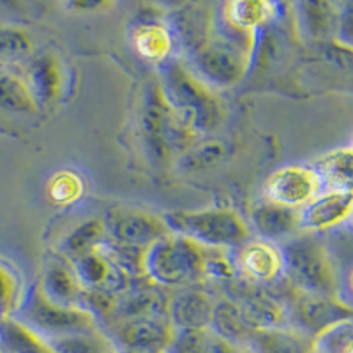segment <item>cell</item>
<instances>
[{
  "label": "cell",
  "mask_w": 353,
  "mask_h": 353,
  "mask_svg": "<svg viewBox=\"0 0 353 353\" xmlns=\"http://www.w3.org/2000/svg\"><path fill=\"white\" fill-rule=\"evenodd\" d=\"M159 68V87L168 105L184 115L196 132H209L223 121V105L210 87L179 57H170Z\"/></svg>",
  "instance_id": "cell-1"
},
{
  "label": "cell",
  "mask_w": 353,
  "mask_h": 353,
  "mask_svg": "<svg viewBox=\"0 0 353 353\" xmlns=\"http://www.w3.org/2000/svg\"><path fill=\"white\" fill-rule=\"evenodd\" d=\"M140 128L147 154L156 163H168L175 152L184 154L198 134L191 122L168 105L159 81L145 88Z\"/></svg>",
  "instance_id": "cell-2"
},
{
  "label": "cell",
  "mask_w": 353,
  "mask_h": 353,
  "mask_svg": "<svg viewBox=\"0 0 353 353\" xmlns=\"http://www.w3.org/2000/svg\"><path fill=\"white\" fill-rule=\"evenodd\" d=\"M145 277L159 288H188L205 279L203 248L168 233L145 251Z\"/></svg>",
  "instance_id": "cell-3"
},
{
  "label": "cell",
  "mask_w": 353,
  "mask_h": 353,
  "mask_svg": "<svg viewBox=\"0 0 353 353\" xmlns=\"http://www.w3.org/2000/svg\"><path fill=\"white\" fill-rule=\"evenodd\" d=\"M163 219L170 232L191 239L205 249H241L251 235L244 217L232 209L176 210L163 216Z\"/></svg>",
  "instance_id": "cell-4"
},
{
  "label": "cell",
  "mask_w": 353,
  "mask_h": 353,
  "mask_svg": "<svg viewBox=\"0 0 353 353\" xmlns=\"http://www.w3.org/2000/svg\"><path fill=\"white\" fill-rule=\"evenodd\" d=\"M283 276L295 292L336 295L337 277L329 251L313 235L288 239L279 248Z\"/></svg>",
  "instance_id": "cell-5"
},
{
  "label": "cell",
  "mask_w": 353,
  "mask_h": 353,
  "mask_svg": "<svg viewBox=\"0 0 353 353\" xmlns=\"http://www.w3.org/2000/svg\"><path fill=\"white\" fill-rule=\"evenodd\" d=\"M12 320L32 330L43 341L68 334L97 330V320L92 313H88L83 307H64L53 304L44 297L39 285L34 286L18 304L12 313Z\"/></svg>",
  "instance_id": "cell-6"
},
{
  "label": "cell",
  "mask_w": 353,
  "mask_h": 353,
  "mask_svg": "<svg viewBox=\"0 0 353 353\" xmlns=\"http://www.w3.org/2000/svg\"><path fill=\"white\" fill-rule=\"evenodd\" d=\"M288 311V327L311 339H320L332 329L353 320V307L337 295H313L295 292Z\"/></svg>",
  "instance_id": "cell-7"
},
{
  "label": "cell",
  "mask_w": 353,
  "mask_h": 353,
  "mask_svg": "<svg viewBox=\"0 0 353 353\" xmlns=\"http://www.w3.org/2000/svg\"><path fill=\"white\" fill-rule=\"evenodd\" d=\"M251 65V55L244 50L214 37L203 48L189 57V69L207 87L228 88L237 85Z\"/></svg>",
  "instance_id": "cell-8"
},
{
  "label": "cell",
  "mask_w": 353,
  "mask_h": 353,
  "mask_svg": "<svg viewBox=\"0 0 353 353\" xmlns=\"http://www.w3.org/2000/svg\"><path fill=\"white\" fill-rule=\"evenodd\" d=\"M325 191V184L311 166H283L265 182V196L277 205L293 210L304 209L318 194Z\"/></svg>",
  "instance_id": "cell-9"
},
{
  "label": "cell",
  "mask_w": 353,
  "mask_h": 353,
  "mask_svg": "<svg viewBox=\"0 0 353 353\" xmlns=\"http://www.w3.org/2000/svg\"><path fill=\"white\" fill-rule=\"evenodd\" d=\"M108 241L125 248L147 249L166 237L170 232L163 216L132 209H113L106 214L105 219Z\"/></svg>",
  "instance_id": "cell-10"
},
{
  "label": "cell",
  "mask_w": 353,
  "mask_h": 353,
  "mask_svg": "<svg viewBox=\"0 0 353 353\" xmlns=\"http://www.w3.org/2000/svg\"><path fill=\"white\" fill-rule=\"evenodd\" d=\"M173 327L165 318H134L113 325V341L122 353H165Z\"/></svg>",
  "instance_id": "cell-11"
},
{
  "label": "cell",
  "mask_w": 353,
  "mask_h": 353,
  "mask_svg": "<svg viewBox=\"0 0 353 353\" xmlns=\"http://www.w3.org/2000/svg\"><path fill=\"white\" fill-rule=\"evenodd\" d=\"M81 286V292H101L121 295L129 288L131 279L99 249L68 260Z\"/></svg>",
  "instance_id": "cell-12"
},
{
  "label": "cell",
  "mask_w": 353,
  "mask_h": 353,
  "mask_svg": "<svg viewBox=\"0 0 353 353\" xmlns=\"http://www.w3.org/2000/svg\"><path fill=\"white\" fill-rule=\"evenodd\" d=\"M353 210V194L325 189L311 203L299 210V230L307 233L325 232L350 219Z\"/></svg>",
  "instance_id": "cell-13"
},
{
  "label": "cell",
  "mask_w": 353,
  "mask_h": 353,
  "mask_svg": "<svg viewBox=\"0 0 353 353\" xmlns=\"http://www.w3.org/2000/svg\"><path fill=\"white\" fill-rule=\"evenodd\" d=\"M134 318H165L168 320V299L163 295L159 286L149 279L145 283H131L125 292L117 297L112 320L115 323Z\"/></svg>",
  "instance_id": "cell-14"
},
{
  "label": "cell",
  "mask_w": 353,
  "mask_h": 353,
  "mask_svg": "<svg viewBox=\"0 0 353 353\" xmlns=\"http://www.w3.org/2000/svg\"><path fill=\"white\" fill-rule=\"evenodd\" d=\"M214 18L203 6L191 4L176 9L170 17V34L173 43L181 44L182 52L188 57H193L198 50H201L212 37Z\"/></svg>",
  "instance_id": "cell-15"
},
{
  "label": "cell",
  "mask_w": 353,
  "mask_h": 353,
  "mask_svg": "<svg viewBox=\"0 0 353 353\" xmlns=\"http://www.w3.org/2000/svg\"><path fill=\"white\" fill-rule=\"evenodd\" d=\"M235 267L239 272L251 283L269 285L283 276L281 251L270 242L249 241L244 248L239 249V258Z\"/></svg>",
  "instance_id": "cell-16"
},
{
  "label": "cell",
  "mask_w": 353,
  "mask_h": 353,
  "mask_svg": "<svg viewBox=\"0 0 353 353\" xmlns=\"http://www.w3.org/2000/svg\"><path fill=\"white\" fill-rule=\"evenodd\" d=\"M37 108H48L59 101L64 87V72L57 57L43 53L34 57L23 74Z\"/></svg>",
  "instance_id": "cell-17"
},
{
  "label": "cell",
  "mask_w": 353,
  "mask_h": 353,
  "mask_svg": "<svg viewBox=\"0 0 353 353\" xmlns=\"http://www.w3.org/2000/svg\"><path fill=\"white\" fill-rule=\"evenodd\" d=\"M214 301L205 292L184 288L168 299V321L173 329L209 330Z\"/></svg>",
  "instance_id": "cell-18"
},
{
  "label": "cell",
  "mask_w": 353,
  "mask_h": 353,
  "mask_svg": "<svg viewBox=\"0 0 353 353\" xmlns=\"http://www.w3.org/2000/svg\"><path fill=\"white\" fill-rule=\"evenodd\" d=\"M297 36L305 43H325L334 39L336 2H295L292 4Z\"/></svg>",
  "instance_id": "cell-19"
},
{
  "label": "cell",
  "mask_w": 353,
  "mask_h": 353,
  "mask_svg": "<svg viewBox=\"0 0 353 353\" xmlns=\"http://www.w3.org/2000/svg\"><path fill=\"white\" fill-rule=\"evenodd\" d=\"M251 225L265 242H277L292 239L299 232V210L288 209L274 201L265 200L251 212Z\"/></svg>",
  "instance_id": "cell-20"
},
{
  "label": "cell",
  "mask_w": 353,
  "mask_h": 353,
  "mask_svg": "<svg viewBox=\"0 0 353 353\" xmlns=\"http://www.w3.org/2000/svg\"><path fill=\"white\" fill-rule=\"evenodd\" d=\"M239 305H241L242 316H244L251 332L288 327L286 304L270 293H249V295H245L244 301L239 302Z\"/></svg>",
  "instance_id": "cell-21"
},
{
  "label": "cell",
  "mask_w": 353,
  "mask_h": 353,
  "mask_svg": "<svg viewBox=\"0 0 353 353\" xmlns=\"http://www.w3.org/2000/svg\"><path fill=\"white\" fill-rule=\"evenodd\" d=\"M245 346L249 353H316V341L292 327L256 330Z\"/></svg>",
  "instance_id": "cell-22"
},
{
  "label": "cell",
  "mask_w": 353,
  "mask_h": 353,
  "mask_svg": "<svg viewBox=\"0 0 353 353\" xmlns=\"http://www.w3.org/2000/svg\"><path fill=\"white\" fill-rule=\"evenodd\" d=\"M277 8L263 0H232L221 8V18L242 32L254 34L277 17Z\"/></svg>",
  "instance_id": "cell-23"
},
{
  "label": "cell",
  "mask_w": 353,
  "mask_h": 353,
  "mask_svg": "<svg viewBox=\"0 0 353 353\" xmlns=\"http://www.w3.org/2000/svg\"><path fill=\"white\" fill-rule=\"evenodd\" d=\"M41 292L50 302L64 307H81V286L71 265H50L39 283Z\"/></svg>",
  "instance_id": "cell-24"
},
{
  "label": "cell",
  "mask_w": 353,
  "mask_h": 353,
  "mask_svg": "<svg viewBox=\"0 0 353 353\" xmlns=\"http://www.w3.org/2000/svg\"><path fill=\"white\" fill-rule=\"evenodd\" d=\"M132 43L138 55L150 64H163L173 52V37L168 27L154 20L138 25Z\"/></svg>",
  "instance_id": "cell-25"
},
{
  "label": "cell",
  "mask_w": 353,
  "mask_h": 353,
  "mask_svg": "<svg viewBox=\"0 0 353 353\" xmlns=\"http://www.w3.org/2000/svg\"><path fill=\"white\" fill-rule=\"evenodd\" d=\"M209 329L212 330L214 336L233 346L241 345V343L245 345L249 336L253 334L242 316L241 305L230 299H221V301L214 302Z\"/></svg>",
  "instance_id": "cell-26"
},
{
  "label": "cell",
  "mask_w": 353,
  "mask_h": 353,
  "mask_svg": "<svg viewBox=\"0 0 353 353\" xmlns=\"http://www.w3.org/2000/svg\"><path fill=\"white\" fill-rule=\"evenodd\" d=\"M325 189L353 194V149H336L323 154L313 166Z\"/></svg>",
  "instance_id": "cell-27"
},
{
  "label": "cell",
  "mask_w": 353,
  "mask_h": 353,
  "mask_svg": "<svg viewBox=\"0 0 353 353\" xmlns=\"http://www.w3.org/2000/svg\"><path fill=\"white\" fill-rule=\"evenodd\" d=\"M0 110L12 113H36L39 110L23 74L9 65H0Z\"/></svg>",
  "instance_id": "cell-28"
},
{
  "label": "cell",
  "mask_w": 353,
  "mask_h": 353,
  "mask_svg": "<svg viewBox=\"0 0 353 353\" xmlns=\"http://www.w3.org/2000/svg\"><path fill=\"white\" fill-rule=\"evenodd\" d=\"M108 241L105 221L103 219H87L72 230L61 244V251L68 260L78 258L81 254L97 251L101 245Z\"/></svg>",
  "instance_id": "cell-29"
},
{
  "label": "cell",
  "mask_w": 353,
  "mask_h": 353,
  "mask_svg": "<svg viewBox=\"0 0 353 353\" xmlns=\"http://www.w3.org/2000/svg\"><path fill=\"white\" fill-rule=\"evenodd\" d=\"M0 348L4 353H53L46 341L12 318L0 321Z\"/></svg>",
  "instance_id": "cell-30"
},
{
  "label": "cell",
  "mask_w": 353,
  "mask_h": 353,
  "mask_svg": "<svg viewBox=\"0 0 353 353\" xmlns=\"http://www.w3.org/2000/svg\"><path fill=\"white\" fill-rule=\"evenodd\" d=\"M230 149L225 141L205 140L201 143H194L189 150L182 154L179 159V166L185 172H201L221 165L228 157Z\"/></svg>",
  "instance_id": "cell-31"
},
{
  "label": "cell",
  "mask_w": 353,
  "mask_h": 353,
  "mask_svg": "<svg viewBox=\"0 0 353 353\" xmlns=\"http://www.w3.org/2000/svg\"><path fill=\"white\" fill-rule=\"evenodd\" d=\"M46 345L53 353H112L110 341L97 330L53 337Z\"/></svg>",
  "instance_id": "cell-32"
},
{
  "label": "cell",
  "mask_w": 353,
  "mask_h": 353,
  "mask_svg": "<svg viewBox=\"0 0 353 353\" xmlns=\"http://www.w3.org/2000/svg\"><path fill=\"white\" fill-rule=\"evenodd\" d=\"M34 53V41L25 30L14 27L0 28V65L17 68Z\"/></svg>",
  "instance_id": "cell-33"
},
{
  "label": "cell",
  "mask_w": 353,
  "mask_h": 353,
  "mask_svg": "<svg viewBox=\"0 0 353 353\" xmlns=\"http://www.w3.org/2000/svg\"><path fill=\"white\" fill-rule=\"evenodd\" d=\"M50 200L57 205H71L78 201L83 194V181L77 173L64 170L59 172L48 185Z\"/></svg>",
  "instance_id": "cell-34"
},
{
  "label": "cell",
  "mask_w": 353,
  "mask_h": 353,
  "mask_svg": "<svg viewBox=\"0 0 353 353\" xmlns=\"http://www.w3.org/2000/svg\"><path fill=\"white\" fill-rule=\"evenodd\" d=\"M210 343V334L207 330L173 329V339L170 343L168 353H207Z\"/></svg>",
  "instance_id": "cell-35"
},
{
  "label": "cell",
  "mask_w": 353,
  "mask_h": 353,
  "mask_svg": "<svg viewBox=\"0 0 353 353\" xmlns=\"http://www.w3.org/2000/svg\"><path fill=\"white\" fill-rule=\"evenodd\" d=\"M332 41L339 48L353 53V0L336 2V27Z\"/></svg>",
  "instance_id": "cell-36"
},
{
  "label": "cell",
  "mask_w": 353,
  "mask_h": 353,
  "mask_svg": "<svg viewBox=\"0 0 353 353\" xmlns=\"http://www.w3.org/2000/svg\"><path fill=\"white\" fill-rule=\"evenodd\" d=\"M18 307V277L0 263V320H6Z\"/></svg>",
  "instance_id": "cell-37"
},
{
  "label": "cell",
  "mask_w": 353,
  "mask_h": 353,
  "mask_svg": "<svg viewBox=\"0 0 353 353\" xmlns=\"http://www.w3.org/2000/svg\"><path fill=\"white\" fill-rule=\"evenodd\" d=\"M203 272L205 279H219V281H230L237 274V267L221 253L219 249L203 248Z\"/></svg>",
  "instance_id": "cell-38"
},
{
  "label": "cell",
  "mask_w": 353,
  "mask_h": 353,
  "mask_svg": "<svg viewBox=\"0 0 353 353\" xmlns=\"http://www.w3.org/2000/svg\"><path fill=\"white\" fill-rule=\"evenodd\" d=\"M323 350L325 353H353V327L352 323H345L325 336L316 339V352Z\"/></svg>",
  "instance_id": "cell-39"
},
{
  "label": "cell",
  "mask_w": 353,
  "mask_h": 353,
  "mask_svg": "<svg viewBox=\"0 0 353 353\" xmlns=\"http://www.w3.org/2000/svg\"><path fill=\"white\" fill-rule=\"evenodd\" d=\"M207 353H237L235 346L230 345V343L223 341L219 337L210 336V343H209V350Z\"/></svg>",
  "instance_id": "cell-40"
},
{
  "label": "cell",
  "mask_w": 353,
  "mask_h": 353,
  "mask_svg": "<svg viewBox=\"0 0 353 353\" xmlns=\"http://www.w3.org/2000/svg\"><path fill=\"white\" fill-rule=\"evenodd\" d=\"M346 288H348L350 295H352V297H353V267H352V269H350L348 277H346Z\"/></svg>",
  "instance_id": "cell-41"
},
{
  "label": "cell",
  "mask_w": 353,
  "mask_h": 353,
  "mask_svg": "<svg viewBox=\"0 0 353 353\" xmlns=\"http://www.w3.org/2000/svg\"><path fill=\"white\" fill-rule=\"evenodd\" d=\"M350 221H352V223H353V210H352V216H350Z\"/></svg>",
  "instance_id": "cell-42"
},
{
  "label": "cell",
  "mask_w": 353,
  "mask_h": 353,
  "mask_svg": "<svg viewBox=\"0 0 353 353\" xmlns=\"http://www.w3.org/2000/svg\"><path fill=\"white\" fill-rule=\"evenodd\" d=\"M352 149H353V141H352Z\"/></svg>",
  "instance_id": "cell-43"
},
{
  "label": "cell",
  "mask_w": 353,
  "mask_h": 353,
  "mask_svg": "<svg viewBox=\"0 0 353 353\" xmlns=\"http://www.w3.org/2000/svg\"><path fill=\"white\" fill-rule=\"evenodd\" d=\"M121 353H122V352H121ZM165 353H168V352H165Z\"/></svg>",
  "instance_id": "cell-44"
},
{
  "label": "cell",
  "mask_w": 353,
  "mask_h": 353,
  "mask_svg": "<svg viewBox=\"0 0 353 353\" xmlns=\"http://www.w3.org/2000/svg\"><path fill=\"white\" fill-rule=\"evenodd\" d=\"M0 321H2V320H0Z\"/></svg>",
  "instance_id": "cell-45"
}]
</instances>
